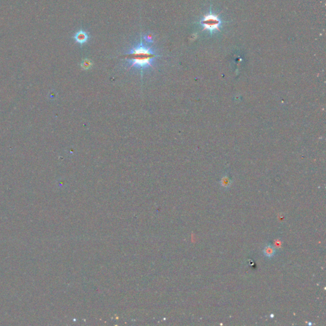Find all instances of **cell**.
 I'll list each match as a JSON object with an SVG mask.
<instances>
[{
	"mask_svg": "<svg viewBox=\"0 0 326 326\" xmlns=\"http://www.w3.org/2000/svg\"><path fill=\"white\" fill-rule=\"evenodd\" d=\"M273 247L275 248L276 250H280L281 248L282 247V242L280 239H276L274 241V245Z\"/></svg>",
	"mask_w": 326,
	"mask_h": 326,
	"instance_id": "5b68a950",
	"label": "cell"
},
{
	"mask_svg": "<svg viewBox=\"0 0 326 326\" xmlns=\"http://www.w3.org/2000/svg\"><path fill=\"white\" fill-rule=\"evenodd\" d=\"M158 56L152 47L143 42L141 38V41L125 55L129 68L141 72L152 67Z\"/></svg>",
	"mask_w": 326,
	"mask_h": 326,
	"instance_id": "6da1fadb",
	"label": "cell"
},
{
	"mask_svg": "<svg viewBox=\"0 0 326 326\" xmlns=\"http://www.w3.org/2000/svg\"><path fill=\"white\" fill-rule=\"evenodd\" d=\"M145 40H146V42H151V41H152V36H150V35H146L145 37Z\"/></svg>",
	"mask_w": 326,
	"mask_h": 326,
	"instance_id": "ba28073f",
	"label": "cell"
},
{
	"mask_svg": "<svg viewBox=\"0 0 326 326\" xmlns=\"http://www.w3.org/2000/svg\"><path fill=\"white\" fill-rule=\"evenodd\" d=\"M201 24L203 30H207L211 33L220 31V27L222 25V21L219 17L211 12L206 15L201 21Z\"/></svg>",
	"mask_w": 326,
	"mask_h": 326,
	"instance_id": "7a4b0ae2",
	"label": "cell"
},
{
	"mask_svg": "<svg viewBox=\"0 0 326 326\" xmlns=\"http://www.w3.org/2000/svg\"><path fill=\"white\" fill-rule=\"evenodd\" d=\"M91 65V63L89 60H85L82 63V66L85 69H87L89 68H90Z\"/></svg>",
	"mask_w": 326,
	"mask_h": 326,
	"instance_id": "8992f818",
	"label": "cell"
},
{
	"mask_svg": "<svg viewBox=\"0 0 326 326\" xmlns=\"http://www.w3.org/2000/svg\"><path fill=\"white\" fill-rule=\"evenodd\" d=\"M89 38V36H88V35L87 34L86 32L85 31H78L75 35V36H74V39L75 40V41L80 44H83L84 43H85L87 41V40H88Z\"/></svg>",
	"mask_w": 326,
	"mask_h": 326,
	"instance_id": "3957f363",
	"label": "cell"
},
{
	"mask_svg": "<svg viewBox=\"0 0 326 326\" xmlns=\"http://www.w3.org/2000/svg\"><path fill=\"white\" fill-rule=\"evenodd\" d=\"M276 251V250L273 246L271 245H267L263 250V253L265 256L271 258L275 256Z\"/></svg>",
	"mask_w": 326,
	"mask_h": 326,
	"instance_id": "277c9868",
	"label": "cell"
},
{
	"mask_svg": "<svg viewBox=\"0 0 326 326\" xmlns=\"http://www.w3.org/2000/svg\"><path fill=\"white\" fill-rule=\"evenodd\" d=\"M222 184L224 187H228V185L230 184V182L228 179H223V180L222 181Z\"/></svg>",
	"mask_w": 326,
	"mask_h": 326,
	"instance_id": "52a82bcc",
	"label": "cell"
}]
</instances>
